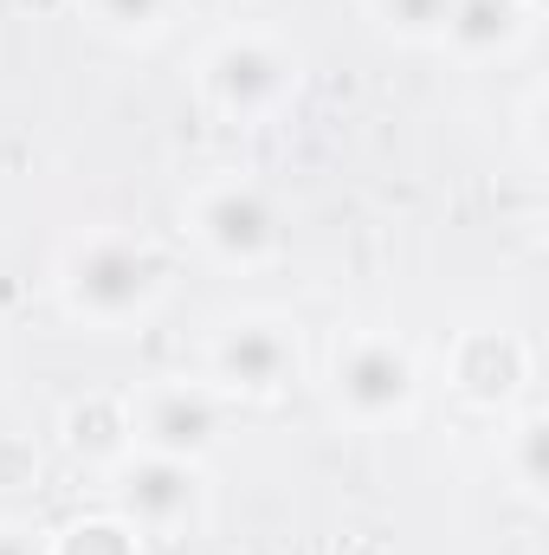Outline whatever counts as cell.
Listing matches in <instances>:
<instances>
[{"label":"cell","mask_w":549,"mask_h":555,"mask_svg":"<svg viewBox=\"0 0 549 555\" xmlns=\"http://www.w3.org/2000/svg\"><path fill=\"white\" fill-rule=\"evenodd\" d=\"M201 240L227 259H259L272 246V207L253 188H220L201 201Z\"/></svg>","instance_id":"obj_5"},{"label":"cell","mask_w":549,"mask_h":555,"mask_svg":"<svg viewBox=\"0 0 549 555\" xmlns=\"http://www.w3.org/2000/svg\"><path fill=\"white\" fill-rule=\"evenodd\" d=\"M130 511H137L142 524H155V530H168L188 504H194V472L181 465V459H149L130 472Z\"/></svg>","instance_id":"obj_7"},{"label":"cell","mask_w":549,"mask_h":555,"mask_svg":"<svg viewBox=\"0 0 549 555\" xmlns=\"http://www.w3.org/2000/svg\"><path fill=\"white\" fill-rule=\"evenodd\" d=\"M408 33H426V26H446V13H452V0H382Z\"/></svg>","instance_id":"obj_9"},{"label":"cell","mask_w":549,"mask_h":555,"mask_svg":"<svg viewBox=\"0 0 549 555\" xmlns=\"http://www.w3.org/2000/svg\"><path fill=\"white\" fill-rule=\"evenodd\" d=\"M207 85H214V98H220L227 111L253 117V111H266V104L284 98V59L266 52V46H253V39L220 46L214 65H207Z\"/></svg>","instance_id":"obj_3"},{"label":"cell","mask_w":549,"mask_h":555,"mask_svg":"<svg viewBox=\"0 0 549 555\" xmlns=\"http://www.w3.org/2000/svg\"><path fill=\"white\" fill-rule=\"evenodd\" d=\"M0 555H33V543L20 530H0Z\"/></svg>","instance_id":"obj_11"},{"label":"cell","mask_w":549,"mask_h":555,"mask_svg":"<svg viewBox=\"0 0 549 555\" xmlns=\"http://www.w3.org/2000/svg\"><path fill=\"white\" fill-rule=\"evenodd\" d=\"M59 555H130V537H124L117 524H78L72 543H65Z\"/></svg>","instance_id":"obj_8"},{"label":"cell","mask_w":549,"mask_h":555,"mask_svg":"<svg viewBox=\"0 0 549 555\" xmlns=\"http://www.w3.org/2000/svg\"><path fill=\"white\" fill-rule=\"evenodd\" d=\"M65 291L91 317H124V310H137L142 297L155 291V266L142 259L137 246H124V240H98V246H85L72 259Z\"/></svg>","instance_id":"obj_1"},{"label":"cell","mask_w":549,"mask_h":555,"mask_svg":"<svg viewBox=\"0 0 549 555\" xmlns=\"http://www.w3.org/2000/svg\"><path fill=\"white\" fill-rule=\"evenodd\" d=\"M117 26H155L162 13H168V0H98Z\"/></svg>","instance_id":"obj_10"},{"label":"cell","mask_w":549,"mask_h":555,"mask_svg":"<svg viewBox=\"0 0 549 555\" xmlns=\"http://www.w3.org/2000/svg\"><path fill=\"white\" fill-rule=\"evenodd\" d=\"M137 426L155 439L162 459H188V452H201L214 439V408H207V395L168 382V388H149L137 401Z\"/></svg>","instance_id":"obj_4"},{"label":"cell","mask_w":549,"mask_h":555,"mask_svg":"<svg viewBox=\"0 0 549 555\" xmlns=\"http://www.w3.org/2000/svg\"><path fill=\"white\" fill-rule=\"evenodd\" d=\"M336 395L362 420H382V414H395V408H408V395H413L408 356L388 349V343H356L336 362Z\"/></svg>","instance_id":"obj_2"},{"label":"cell","mask_w":549,"mask_h":555,"mask_svg":"<svg viewBox=\"0 0 549 555\" xmlns=\"http://www.w3.org/2000/svg\"><path fill=\"white\" fill-rule=\"evenodd\" d=\"M214 362H220V375L233 382V388H278L284 375H291V336L278 330V323H233L227 336H220V349H214Z\"/></svg>","instance_id":"obj_6"}]
</instances>
